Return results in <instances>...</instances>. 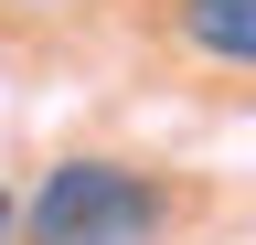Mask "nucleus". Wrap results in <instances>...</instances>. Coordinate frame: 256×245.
<instances>
[{"label":"nucleus","instance_id":"f257e3e1","mask_svg":"<svg viewBox=\"0 0 256 245\" xmlns=\"http://www.w3.org/2000/svg\"><path fill=\"white\" fill-rule=\"evenodd\" d=\"M32 245H150L160 235V181L128 160H54L43 192L22 203Z\"/></svg>","mask_w":256,"mask_h":245},{"label":"nucleus","instance_id":"f03ea898","mask_svg":"<svg viewBox=\"0 0 256 245\" xmlns=\"http://www.w3.org/2000/svg\"><path fill=\"white\" fill-rule=\"evenodd\" d=\"M182 43L203 53V64L246 75L256 64V0H182Z\"/></svg>","mask_w":256,"mask_h":245},{"label":"nucleus","instance_id":"7ed1b4c3","mask_svg":"<svg viewBox=\"0 0 256 245\" xmlns=\"http://www.w3.org/2000/svg\"><path fill=\"white\" fill-rule=\"evenodd\" d=\"M0 235H11V192H0Z\"/></svg>","mask_w":256,"mask_h":245}]
</instances>
